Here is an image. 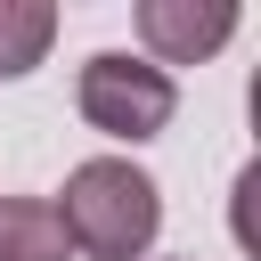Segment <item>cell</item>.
I'll list each match as a JSON object with an SVG mask.
<instances>
[{
  "label": "cell",
  "mask_w": 261,
  "mask_h": 261,
  "mask_svg": "<svg viewBox=\"0 0 261 261\" xmlns=\"http://www.w3.org/2000/svg\"><path fill=\"white\" fill-rule=\"evenodd\" d=\"M49 212H57V228H65L73 253H90V261H139L155 245V228H163V188L130 155H90V163L65 171V188L49 196Z\"/></svg>",
  "instance_id": "1"
},
{
  "label": "cell",
  "mask_w": 261,
  "mask_h": 261,
  "mask_svg": "<svg viewBox=\"0 0 261 261\" xmlns=\"http://www.w3.org/2000/svg\"><path fill=\"white\" fill-rule=\"evenodd\" d=\"M73 106H82L90 130L139 147V139H163V130H171V114H179V82H171L163 65L130 57V49H98V57L73 73Z\"/></svg>",
  "instance_id": "2"
},
{
  "label": "cell",
  "mask_w": 261,
  "mask_h": 261,
  "mask_svg": "<svg viewBox=\"0 0 261 261\" xmlns=\"http://www.w3.org/2000/svg\"><path fill=\"white\" fill-rule=\"evenodd\" d=\"M237 33V0H139V41H147V65H204L220 57Z\"/></svg>",
  "instance_id": "3"
},
{
  "label": "cell",
  "mask_w": 261,
  "mask_h": 261,
  "mask_svg": "<svg viewBox=\"0 0 261 261\" xmlns=\"http://www.w3.org/2000/svg\"><path fill=\"white\" fill-rule=\"evenodd\" d=\"M0 261H73L49 196H0Z\"/></svg>",
  "instance_id": "4"
},
{
  "label": "cell",
  "mask_w": 261,
  "mask_h": 261,
  "mask_svg": "<svg viewBox=\"0 0 261 261\" xmlns=\"http://www.w3.org/2000/svg\"><path fill=\"white\" fill-rule=\"evenodd\" d=\"M57 41V8L49 0H0V82H24Z\"/></svg>",
  "instance_id": "5"
}]
</instances>
